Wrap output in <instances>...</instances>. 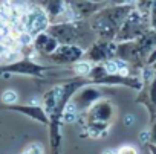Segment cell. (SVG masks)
<instances>
[{"mask_svg":"<svg viewBox=\"0 0 156 154\" xmlns=\"http://www.w3.org/2000/svg\"><path fill=\"white\" fill-rule=\"evenodd\" d=\"M136 6L130 5H104L100 11H97L90 19V25L98 37V40L115 41L124 20Z\"/></svg>","mask_w":156,"mask_h":154,"instance_id":"1","label":"cell"},{"mask_svg":"<svg viewBox=\"0 0 156 154\" xmlns=\"http://www.w3.org/2000/svg\"><path fill=\"white\" fill-rule=\"evenodd\" d=\"M46 31L52 37H55L60 44H76L84 49H87L98 40L89 20L51 23Z\"/></svg>","mask_w":156,"mask_h":154,"instance_id":"2","label":"cell"},{"mask_svg":"<svg viewBox=\"0 0 156 154\" xmlns=\"http://www.w3.org/2000/svg\"><path fill=\"white\" fill-rule=\"evenodd\" d=\"M150 28V17L148 14H144L141 12L138 8H135L129 15L127 19L124 20L115 41L116 43H121V41H135L138 40L139 37H142Z\"/></svg>","mask_w":156,"mask_h":154,"instance_id":"3","label":"cell"},{"mask_svg":"<svg viewBox=\"0 0 156 154\" xmlns=\"http://www.w3.org/2000/svg\"><path fill=\"white\" fill-rule=\"evenodd\" d=\"M49 25H51V19H49V14L46 12V9L38 2L28 3L25 15H23L25 31L28 34H31L32 37H35L40 32H44Z\"/></svg>","mask_w":156,"mask_h":154,"instance_id":"4","label":"cell"},{"mask_svg":"<svg viewBox=\"0 0 156 154\" xmlns=\"http://www.w3.org/2000/svg\"><path fill=\"white\" fill-rule=\"evenodd\" d=\"M86 49L76 44H60L51 55L46 58L55 64V66H67V64H75L76 61H80L84 58Z\"/></svg>","mask_w":156,"mask_h":154,"instance_id":"5","label":"cell"},{"mask_svg":"<svg viewBox=\"0 0 156 154\" xmlns=\"http://www.w3.org/2000/svg\"><path fill=\"white\" fill-rule=\"evenodd\" d=\"M118 43L116 41H106V40H97L92 46L86 49L84 60H89L95 64L104 63L113 56H116Z\"/></svg>","mask_w":156,"mask_h":154,"instance_id":"6","label":"cell"},{"mask_svg":"<svg viewBox=\"0 0 156 154\" xmlns=\"http://www.w3.org/2000/svg\"><path fill=\"white\" fill-rule=\"evenodd\" d=\"M103 96H104L103 89L94 86L92 83H89V84L83 86L81 89H78L76 93H75L70 99L78 105V108L83 111V110H89V108H90L97 101H100Z\"/></svg>","mask_w":156,"mask_h":154,"instance_id":"7","label":"cell"},{"mask_svg":"<svg viewBox=\"0 0 156 154\" xmlns=\"http://www.w3.org/2000/svg\"><path fill=\"white\" fill-rule=\"evenodd\" d=\"M115 116V108L113 104L109 99L97 101L89 110H87V118L86 122H97V124H106L109 125L110 121Z\"/></svg>","mask_w":156,"mask_h":154,"instance_id":"8","label":"cell"},{"mask_svg":"<svg viewBox=\"0 0 156 154\" xmlns=\"http://www.w3.org/2000/svg\"><path fill=\"white\" fill-rule=\"evenodd\" d=\"M49 70V66H40L35 64L29 60H22V61H14L0 69V73H19V75H31V76H41L43 72Z\"/></svg>","mask_w":156,"mask_h":154,"instance_id":"9","label":"cell"},{"mask_svg":"<svg viewBox=\"0 0 156 154\" xmlns=\"http://www.w3.org/2000/svg\"><path fill=\"white\" fill-rule=\"evenodd\" d=\"M32 46H34V50L37 53L48 56V55H51L60 46V43H58V40L55 37H52L48 31H44V32H40L38 35L34 37Z\"/></svg>","mask_w":156,"mask_h":154,"instance_id":"10","label":"cell"},{"mask_svg":"<svg viewBox=\"0 0 156 154\" xmlns=\"http://www.w3.org/2000/svg\"><path fill=\"white\" fill-rule=\"evenodd\" d=\"M9 110L12 111H19L25 116H29L31 119H35L41 124H48L49 122V116L48 113L44 111V108L38 107V105H34V104H29V105H9Z\"/></svg>","mask_w":156,"mask_h":154,"instance_id":"11","label":"cell"},{"mask_svg":"<svg viewBox=\"0 0 156 154\" xmlns=\"http://www.w3.org/2000/svg\"><path fill=\"white\" fill-rule=\"evenodd\" d=\"M38 3L49 14L51 23H58L66 11V0H38Z\"/></svg>","mask_w":156,"mask_h":154,"instance_id":"12","label":"cell"},{"mask_svg":"<svg viewBox=\"0 0 156 154\" xmlns=\"http://www.w3.org/2000/svg\"><path fill=\"white\" fill-rule=\"evenodd\" d=\"M80 111H81V110L78 108V105H76L72 99H69L67 104L64 105L63 111H61L60 121H61V122H66V124H72V122H75L78 118H80Z\"/></svg>","mask_w":156,"mask_h":154,"instance_id":"13","label":"cell"},{"mask_svg":"<svg viewBox=\"0 0 156 154\" xmlns=\"http://www.w3.org/2000/svg\"><path fill=\"white\" fill-rule=\"evenodd\" d=\"M92 69H94V63L89 60H84V58L76 61L75 64H72V72L75 73V76H81V78H87Z\"/></svg>","mask_w":156,"mask_h":154,"instance_id":"14","label":"cell"},{"mask_svg":"<svg viewBox=\"0 0 156 154\" xmlns=\"http://www.w3.org/2000/svg\"><path fill=\"white\" fill-rule=\"evenodd\" d=\"M17 101H19V95H17L16 90L8 89V90L3 92V95H2V102H5V104H8V105H12V104H16Z\"/></svg>","mask_w":156,"mask_h":154,"instance_id":"15","label":"cell"},{"mask_svg":"<svg viewBox=\"0 0 156 154\" xmlns=\"http://www.w3.org/2000/svg\"><path fill=\"white\" fill-rule=\"evenodd\" d=\"M23 154H44V149H43V145L41 143L34 142L29 146H26V149L23 151Z\"/></svg>","mask_w":156,"mask_h":154,"instance_id":"16","label":"cell"},{"mask_svg":"<svg viewBox=\"0 0 156 154\" xmlns=\"http://www.w3.org/2000/svg\"><path fill=\"white\" fill-rule=\"evenodd\" d=\"M147 92H148V98L151 101V104L156 107V76L151 80V83L148 84V87H145Z\"/></svg>","mask_w":156,"mask_h":154,"instance_id":"17","label":"cell"},{"mask_svg":"<svg viewBox=\"0 0 156 154\" xmlns=\"http://www.w3.org/2000/svg\"><path fill=\"white\" fill-rule=\"evenodd\" d=\"M148 17H150V28L156 32V0H153V2H151Z\"/></svg>","mask_w":156,"mask_h":154,"instance_id":"18","label":"cell"},{"mask_svg":"<svg viewBox=\"0 0 156 154\" xmlns=\"http://www.w3.org/2000/svg\"><path fill=\"white\" fill-rule=\"evenodd\" d=\"M151 2H153V0H138V5H136V8H138L141 12H144V14H148V12H150Z\"/></svg>","mask_w":156,"mask_h":154,"instance_id":"19","label":"cell"},{"mask_svg":"<svg viewBox=\"0 0 156 154\" xmlns=\"http://www.w3.org/2000/svg\"><path fill=\"white\" fill-rule=\"evenodd\" d=\"M118 154H138V149L132 145H122L118 149Z\"/></svg>","mask_w":156,"mask_h":154,"instance_id":"20","label":"cell"},{"mask_svg":"<svg viewBox=\"0 0 156 154\" xmlns=\"http://www.w3.org/2000/svg\"><path fill=\"white\" fill-rule=\"evenodd\" d=\"M109 3L112 5H130V6H136L138 0H110Z\"/></svg>","mask_w":156,"mask_h":154,"instance_id":"21","label":"cell"},{"mask_svg":"<svg viewBox=\"0 0 156 154\" xmlns=\"http://www.w3.org/2000/svg\"><path fill=\"white\" fill-rule=\"evenodd\" d=\"M150 143L156 145V119L151 122V128H150Z\"/></svg>","mask_w":156,"mask_h":154,"instance_id":"22","label":"cell"},{"mask_svg":"<svg viewBox=\"0 0 156 154\" xmlns=\"http://www.w3.org/2000/svg\"><path fill=\"white\" fill-rule=\"evenodd\" d=\"M156 63V47L148 53V56H147V60H145V64H148V66H151V64H154Z\"/></svg>","mask_w":156,"mask_h":154,"instance_id":"23","label":"cell"},{"mask_svg":"<svg viewBox=\"0 0 156 154\" xmlns=\"http://www.w3.org/2000/svg\"><path fill=\"white\" fill-rule=\"evenodd\" d=\"M139 137H141V142H142L144 145H148V143H150V130H148V131H142V133L139 134Z\"/></svg>","mask_w":156,"mask_h":154,"instance_id":"24","label":"cell"},{"mask_svg":"<svg viewBox=\"0 0 156 154\" xmlns=\"http://www.w3.org/2000/svg\"><path fill=\"white\" fill-rule=\"evenodd\" d=\"M147 151H148L150 154H156V145H154V143H148V145H147Z\"/></svg>","mask_w":156,"mask_h":154,"instance_id":"25","label":"cell"},{"mask_svg":"<svg viewBox=\"0 0 156 154\" xmlns=\"http://www.w3.org/2000/svg\"><path fill=\"white\" fill-rule=\"evenodd\" d=\"M133 121H135V118H133L132 115H129V116L126 118V125H130V124H132Z\"/></svg>","mask_w":156,"mask_h":154,"instance_id":"26","label":"cell"},{"mask_svg":"<svg viewBox=\"0 0 156 154\" xmlns=\"http://www.w3.org/2000/svg\"><path fill=\"white\" fill-rule=\"evenodd\" d=\"M103 154H118V149H104Z\"/></svg>","mask_w":156,"mask_h":154,"instance_id":"27","label":"cell"},{"mask_svg":"<svg viewBox=\"0 0 156 154\" xmlns=\"http://www.w3.org/2000/svg\"><path fill=\"white\" fill-rule=\"evenodd\" d=\"M89 2H94V3H109L110 0H89Z\"/></svg>","mask_w":156,"mask_h":154,"instance_id":"28","label":"cell"},{"mask_svg":"<svg viewBox=\"0 0 156 154\" xmlns=\"http://www.w3.org/2000/svg\"><path fill=\"white\" fill-rule=\"evenodd\" d=\"M16 2H28V0H16Z\"/></svg>","mask_w":156,"mask_h":154,"instance_id":"29","label":"cell"},{"mask_svg":"<svg viewBox=\"0 0 156 154\" xmlns=\"http://www.w3.org/2000/svg\"><path fill=\"white\" fill-rule=\"evenodd\" d=\"M145 154H150V152H148V151H145Z\"/></svg>","mask_w":156,"mask_h":154,"instance_id":"30","label":"cell"},{"mask_svg":"<svg viewBox=\"0 0 156 154\" xmlns=\"http://www.w3.org/2000/svg\"><path fill=\"white\" fill-rule=\"evenodd\" d=\"M34 2H38V0H34Z\"/></svg>","mask_w":156,"mask_h":154,"instance_id":"31","label":"cell"}]
</instances>
